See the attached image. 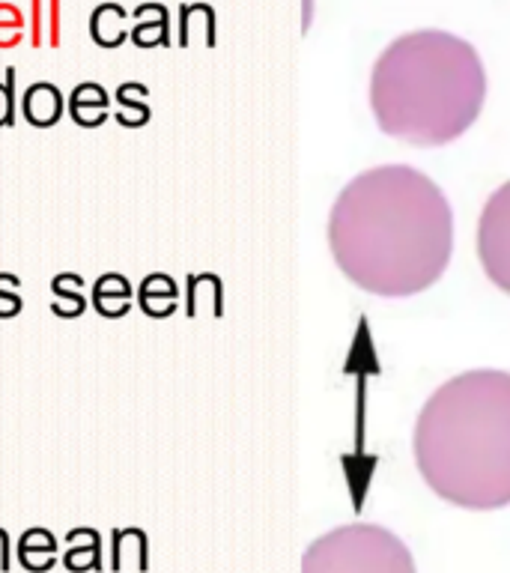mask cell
I'll list each match as a JSON object with an SVG mask.
<instances>
[{
    "mask_svg": "<svg viewBox=\"0 0 510 573\" xmlns=\"http://www.w3.org/2000/svg\"><path fill=\"white\" fill-rule=\"evenodd\" d=\"M412 451L421 478L466 511L510 505V374L466 371L424 403Z\"/></svg>",
    "mask_w": 510,
    "mask_h": 573,
    "instance_id": "2",
    "label": "cell"
},
{
    "mask_svg": "<svg viewBox=\"0 0 510 573\" xmlns=\"http://www.w3.org/2000/svg\"><path fill=\"white\" fill-rule=\"evenodd\" d=\"M478 257L487 278L510 296V180L484 203L478 221Z\"/></svg>",
    "mask_w": 510,
    "mask_h": 573,
    "instance_id": "5",
    "label": "cell"
},
{
    "mask_svg": "<svg viewBox=\"0 0 510 573\" xmlns=\"http://www.w3.org/2000/svg\"><path fill=\"white\" fill-rule=\"evenodd\" d=\"M60 111H63V99L54 84H33L24 93V114L33 126H54Z\"/></svg>",
    "mask_w": 510,
    "mask_h": 573,
    "instance_id": "6",
    "label": "cell"
},
{
    "mask_svg": "<svg viewBox=\"0 0 510 573\" xmlns=\"http://www.w3.org/2000/svg\"><path fill=\"white\" fill-rule=\"evenodd\" d=\"M302 573H415V559L394 532L355 523L314 541L302 559Z\"/></svg>",
    "mask_w": 510,
    "mask_h": 573,
    "instance_id": "4",
    "label": "cell"
},
{
    "mask_svg": "<svg viewBox=\"0 0 510 573\" xmlns=\"http://www.w3.org/2000/svg\"><path fill=\"white\" fill-rule=\"evenodd\" d=\"M63 562H66V568H69V571L102 568V562H99V541H93L90 547H78V550H69Z\"/></svg>",
    "mask_w": 510,
    "mask_h": 573,
    "instance_id": "7",
    "label": "cell"
},
{
    "mask_svg": "<svg viewBox=\"0 0 510 573\" xmlns=\"http://www.w3.org/2000/svg\"><path fill=\"white\" fill-rule=\"evenodd\" d=\"M487 102L484 60L472 42L445 30L394 39L370 75L379 129L409 147H445L466 135Z\"/></svg>",
    "mask_w": 510,
    "mask_h": 573,
    "instance_id": "3",
    "label": "cell"
},
{
    "mask_svg": "<svg viewBox=\"0 0 510 573\" xmlns=\"http://www.w3.org/2000/svg\"><path fill=\"white\" fill-rule=\"evenodd\" d=\"M329 245L355 287L385 299L424 293L451 263V203L409 165L370 168L338 194Z\"/></svg>",
    "mask_w": 510,
    "mask_h": 573,
    "instance_id": "1",
    "label": "cell"
},
{
    "mask_svg": "<svg viewBox=\"0 0 510 573\" xmlns=\"http://www.w3.org/2000/svg\"><path fill=\"white\" fill-rule=\"evenodd\" d=\"M9 84H12V72H9ZM9 84L0 87V123H9L12 117V96H9Z\"/></svg>",
    "mask_w": 510,
    "mask_h": 573,
    "instance_id": "8",
    "label": "cell"
}]
</instances>
